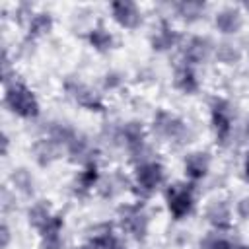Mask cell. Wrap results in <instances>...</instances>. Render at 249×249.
Listing matches in <instances>:
<instances>
[{"instance_id": "6da1fadb", "label": "cell", "mask_w": 249, "mask_h": 249, "mask_svg": "<svg viewBox=\"0 0 249 249\" xmlns=\"http://www.w3.org/2000/svg\"><path fill=\"white\" fill-rule=\"evenodd\" d=\"M148 130H150V136H154L156 140L165 142L167 146H173V148H183V146L191 144L195 138V130H193L191 123L167 107H158L152 113Z\"/></svg>"}, {"instance_id": "7a4b0ae2", "label": "cell", "mask_w": 249, "mask_h": 249, "mask_svg": "<svg viewBox=\"0 0 249 249\" xmlns=\"http://www.w3.org/2000/svg\"><path fill=\"white\" fill-rule=\"evenodd\" d=\"M130 177H132L130 195L136 200L148 202L156 193L165 189V185H167V167L163 165L161 160L150 158V160H144V161L132 165Z\"/></svg>"}, {"instance_id": "3957f363", "label": "cell", "mask_w": 249, "mask_h": 249, "mask_svg": "<svg viewBox=\"0 0 249 249\" xmlns=\"http://www.w3.org/2000/svg\"><path fill=\"white\" fill-rule=\"evenodd\" d=\"M150 224H152V218L144 200L132 198L117 206L115 226L123 233V237L134 243H144L150 235Z\"/></svg>"}, {"instance_id": "277c9868", "label": "cell", "mask_w": 249, "mask_h": 249, "mask_svg": "<svg viewBox=\"0 0 249 249\" xmlns=\"http://www.w3.org/2000/svg\"><path fill=\"white\" fill-rule=\"evenodd\" d=\"M2 103L8 113L14 117L33 123L41 117V101L33 88L27 86L19 76L8 84H4V93H2Z\"/></svg>"}, {"instance_id": "5b68a950", "label": "cell", "mask_w": 249, "mask_h": 249, "mask_svg": "<svg viewBox=\"0 0 249 249\" xmlns=\"http://www.w3.org/2000/svg\"><path fill=\"white\" fill-rule=\"evenodd\" d=\"M119 150L128 156L132 165L156 158L150 146V130L140 119H124L119 123Z\"/></svg>"}, {"instance_id": "8992f818", "label": "cell", "mask_w": 249, "mask_h": 249, "mask_svg": "<svg viewBox=\"0 0 249 249\" xmlns=\"http://www.w3.org/2000/svg\"><path fill=\"white\" fill-rule=\"evenodd\" d=\"M235 105L224 95L208 99V123L218 148H230L235 136Z\"/></svg>"}, {"instance_id": "52a82bcc", "label": "cell", "mask_w": 249, "mask_h": 249, "mask_svg": "<svg viewBox=\"0 0 249 249\" xmlns=\"http://www.w3.org/2000/svg\"><path fill=\"white\" fill-rule=\"evenodd\" d=\"M62 93L68 101H72L76 107H80L88 113H95V115H105L107 113L105 93L99 88H93L91 84H88L82 76H76V74L64 76Z\"/></svg>"}, {"instance_id": "ba28073f", "label": "cell", "mask_w": 249, "mask_h": 249, "mask_svg": "<svg viewBox=\"0 0 249 249\" xmlns=\"http://www.w3.org/2000/svg\"><path fill=\"white\" fill-rule=\"evenodd\" d=\"M163 202L171 220L183 222L191 218L196 210V185L187 179L167 183L163 189Z\"/></svg>"}, {"instance_id": "9c48e42d", "label": "cell", "mask_w": 249, "mask_h": 249, "mask_svg": "<svg viewBox=\"0 0 249 249\" xmlns=\"http://www.w3.org/2000/svg\"><path fill=\"white\" fill-rule=\"evenodd\" d=\"M185 41V33L177 27V23L167 16L160 14L148 33V45L156 54H169L179 51Z\"/></svg>"}, {"instance_id": "30bf717a", "label": "cell", "mask_w": 249, "mask_h": 249, "mask_svg": "<svg viewBox=\"0 0 249 249\" xmlns=\"http://www.w3.org/2000/svg\"><path fill=\"white\" fill-rule=\"evenodd\" d=\"M212 27L222 39L237 37L245 27V12L239 4H222L212 10Z\"/></svg>"}, {"instance_id": "8fae6325", "label": "cell", "mask_w": 249, "mask_h": 249, "mask_svg": "<svg viewBox=\"0 0 249 249\" xmlns=\"http://www.w3.org/2000/svg\"><path fill=\"white\" fill-rule=\"evenodd\" d=\"M76 249H128V245L113 222H97Z\"/></svg>"}, {"instance_id": "7c38bea8", "label": "cell", "mask_w": 249, "mask_h": 249, "mask_svg": "<svg viewBox=\"0 0 249 249\" xmlns=\"http://www.w3.org/2000/svg\"><path fill=\"white\" fill-rule=\"evenodd\" d=\"M214 47L216 43L206 35V33H189L185 35V41L181 45L179 53V62L191 64L195 68L206 64L214 56Z\"/></svg>"}, {"instance_id": "4fadbf2b", "label": "cell", "mask_w": 249, "mask_h": 249, "mask_svg": "<svg viewBox=\"0 0 249 249\" xmlns=\"http://www.w3.org/2000/svg\"><path fill=\"white\" fill-rule=\"evenodd\" d=\"M111 21L123 31H136L146 21V12L138 2L132 0H115L107 6Z\"/></svg>"}, {"instance_id": "5bb4252c", "label": "cell", "mask_w": 249, "mask_h": 249, "mask_svg": "<svg viewBox=\"0 0 249 249\" xmlns=\"http://www.w3.org/2000/svg\"><path fill=\"white\" fill-rule=\"evenodd\" d=\"M202 216H204V222L208 224V228L218 233H230L235 224L233 202H230L228 198H222V196L210 198L202 208Z\"/></svg>"}, {"instance_id": "9a60e30c", "label": "cell", "mask_w": 249, "mask_h": 249, "mask_svg": "<svg viewBox=\"0 0 249 249\" xmlns=\"http://www.w3.org/2000/svg\"><path fill=\"white\" fill-rule=\"evenodd\" d=\"M101 179H103V173H101V167H99L97 160L80 165L72 183H70L72 196L78 198V200H88L89 196H93L97 193V187H99Z\"/></svg>"}, {"instance_id": "2e32d148", "label": "cell", "mask_w": 249, "mask_h": 249, "mask_svg": "<svg viewBox=\"0 0 249 249\" xmlns=\"http://www.w3.org/2000/svg\"><path fill=\"white\" fill-rule=\"evenodd\" d=\"M167 16L173 21H179L183 25H196L200 23L210 12V4L200 2V0H179V2H169L165 4Z\"/></svg>"}, {"instance_id": "e0dca14e", "label": "cell", "mask_w": 249, "mask_h": 249, "mask_svg": "<svg viewBox=\"0 0 249 249\" xmlns=\"http://www.w3.org/2000/svg\"><path fill=\"white\" fill-rule=\"evenodd\" d=\"M97 154H99V144L89 134H86L82 130H78L76 136L64 148V158L78 167L88 161L97 160Z\"/></svg>"}, {"instance_id": "ac0fdd59", "label": "cell", "mask_w": 249, "mask_h": 249, "mask_svg": "<svg viewBox=\"0 0 249 249\" xmlns=\"http://www.w3.org/2000/svg\"><path fill=\"white\" fill-rule=\"evenodd\" d=\"M212 171V156L208 150H191L183 158V175L189 183L198 185L208 179Z\"/></svg>"}, {"instance_id": "d6986e66", "label": "cell", "mask_w": 249, "mask_h": 249, "mask_svg": "<svg viewBox=\"0 0 249 249\" xmlns=\"http://www.w3.org/2000/svg\"><path fill=\"white\" fill-rule=\"evenodd\" d=\"M171 86L181 95H187V97L196 95L202 88L198 68H195L191 64H185V62H177L173 66V72H171Z\"/></svg>"}, {"instance_id": "ffe728a7", "label": "cell", "mask_w": 249, "mask_h": 249, "mask_svg": "<svg viewBox=\"0 0 249 249\" xmlns=\"http://www.w3.org/2000/svg\"><path fill=\"white\" fill-rule=\"evenodd\" d=\"M84 39H86L88 47L93 53H97V54H109V53H113L117 49V43H119L115 31L109 25H105L103 21L91 23L86 29V33H84Z\"/></svg>"}, {"instance_id": "44dd1931", "label": "cell", "mask_w": 249, "mask_h": 249, "mask_svg": "<svg viewBox=\"0 0 249 249\" xmlns=\"http://www.w3.org/2000/svg\"><path fill=\"white\" fill-rule=\"evenodd\" d=\"M132 189V177L130 173H124L123 169H113L109 175H105L97 187V196L103 200H113L124 193H130Z\"/></svg>"}, {"instance_id": "7402d4cb", "label": "cell", "mask_w": 249, "mask_h": 249, "mask_svg": "<svg viewBox=\"0 0 249 249\" xmlns=\"http://www.w3.org/2000/svg\"><path fill=\"white\" fill-rule=\"evenodd\" d=\"M8 187L19 196V198H27L33 200L35 193H37V179L33 175V171L25 165H18L10 171L8 175Z\"/></svg>"}, {"instance_id": "603a6c76", "label": "cell", "mask_w": 249, "mask_h": 249, "mask_svg": "<svg viewBox=\"0 0 249 249\" xmlns=\"http://www.w3.org/2000/svg\"><path fill=\"white\" fill-rule=\"evenodd\" d=\"M54 23L56 21H54V14L53 12L37 8V12L31 16V19L23 27V31H25L23 37L33 41V43H37V41H41V39H45V37H49L53 33Z\"/></svg>"}, {"instance_id": "cb8c5ba5", "label": "cell", "mask_w": 249, "mask_h": 249, "mask_svg": "<svg viewBox=\"0 0 249 249\" xmlns=\"http://www.w3.org/2000/svg\"><path fill=\"white\" fill-rule=\"evenodd\" d=\"M31 158L39 167H51L60 158H64V152L60 146H56L51 138L39 134L31 144Z\"/></svg>"}, {"instance_id": "d4e9b609", "label": "cell", "mask_w": 249, "mask_h": 249, "mask_svg": "<svg viewBox=\"0 0 249 249\" xmlns=\"http://www.w3.org/2000/svg\"><path fill=\"white\" fill-rule=\"evenodd\" d=\"M245 58V51L243 47L233 41V39H220L214 47V56L212 60L220 66H226V68H233L237 66L241 60Z\"/></svg>"}, {"instance_id": "484cf974", "label": "cell", "mask_w": 249, "mask_h": 249, "mask_svg": "<svg viewBox=\"0 0 249 249\" xmlns=\"http://www.w3.org/2000/svg\"><path fill=\"white\" fill-rule=\"evenodd\" d=\"M53 214H54V208L45 198H33V200H29V204L25 208V220H27L29 228H33L35 231H39L49 222V218Z\"/></svg>"}, {"instance_id": "4316f807", "label": "cell", "mask_w": 249, "mask_h": 249, "mask_svg": "<svg viewBox=\"0 0 249 249\" xmlns=\"http://www.w3.org/2000/svg\"><path fill=\"white\" fill-rule=\"evenodd\" d=\"M124 86H126V74L123 70H119V68H107L99 76V89L105 95L119 93V91H123Z\"/></svg>"}, {"instance_id": "83f0119b", "label": "cell", "mask_w": 249, "mask_h": 249, "mask_svg": "<svg viewBox=\"0 0 249 249\" xmlns=\"http://www.w3.org/2000/svg\"><path fill=\"white\" fill-rule=\"evenodd\" d=\"M233 243L228 233H218V231H206L198 243H196V249H233Z\"/></svg>"}, {"instance_id": "f1b7e54d", "label": "cell", "mask_w": 249, "mask_h": 249, "mask_svg": "<svg viewBox=\"0 0 249 249\" xmlns=\"http://www.w3.org/2000/svg\"><path fill=\"white\" fill-rule=\"evenodd\" d=\"M35 12H37V8H35L31 2H18V4L12 6V19H14L18 25L25 27V23L31 19V16H33Z\"/></svg>"}, {"instance_id": "f546056e", "label": "cell", "mask_w": 249, "mask_h": 249, "mask_svg": "<svg viewBox=\"0 0 249 249\" xmlns=\"http://www.w3.org/2000/svg\"><path fill=\"white\" fill-rule=\"evenodd\" d=\"M37 249H64V233H41Z\"/></svg>"}, {"instance_id": "4dcf8cb0", "label": "cell", "mask_w": 249, "mask_h": 249, "mask_svg": "<svg viewBox=\"0 0 249 249\" xmlns=\"http://www.w3.org/2000/svg\"><path fill=\"white\" fill-rule=\"evenodd\" d=\"M233 216L239 222H249V195H241L233 202Z\"/></svg>"}, {"instance_id": "1f68e13d", "label": "cell", "mask_w": 249, "mask_h": 249, "mask_svg": "<svg viewBox=\"0 0 249 249\" xmlns=\"http://www.w3.org/2000/svg\"><path fill=\"white\" fill-rule=\"evenodd\" d=\"M10 243H12V228H10V222L4 218L2 228H0V247L2 249H8Z\"/></svg>"}, {"instance_id": "d6a6232c", "label": "cell", "mask_w": 249, "mask_h": 249, "mask_svg": "<svg viewBox=\"0 0 249 249\" xmlns=\"http://www.w3.org/2000/svg\"><path fill=\"white\" fill-rule=\"evenodd\" d=\"M241 175H243V179L249 183V148L243 152V156H241Z\"/></svg>"}, {"instance_id": "836d02e7", "label": "cell", "mask_w": 249, "mask_h": 249, "mask_svg": "<svg viewBox=\"0 0 249 249\" xmlns=\"http://www.w3.org/2000/svg\"><path fill=\"white\" fill-rule=\"evenodd\" d=\"M8 154H10V134L4 130L2 132V156L8 158Z\"/></svg>"}, {"instance_id": "e575fe53", "label": "cell", "mask_w": 249, "mask_h": 249, "mask_svg": "<svg viewBox=\"0 0 249 249\" xmlns=\"http://www.w3.org/2000/svg\"><path fill=\"white\" fill-rule=\"evenodd\" d=\"M233 249H249V243H241V241H235V243H233Z\"/></svg>"}, {"instance_id": "d590c367", "label": "cell", "mask_w": 249, "mask_h": 249, "mask_svg": "<svg viewBox=\"0 0 249 249\" xmlns=\"http://www.w3.org/2000/svg\"><path fill=\"white\" fill-rule=\"evenodd\" d=\"M243 134H245V138H247V142H249V117H247V121H245V124H243Z\"/></svg>"}, {"instance_id": "8d00e7d4", "label": "cell", "mask_w": 249, "mask_h": 249, "mask_svg": "<svg viewBox=\"0 0 249 249\" xmlns=\"http://www.w3.org/2000/svg\"><path fill=\"white\" fill-rule=\"evenodd\" d=\"M241 6V10L245 12V16H249V2H243V4H239Z\"/></svg>"}, {"instance_id": "74e56055", "label": "cell", "mask_w": 249, "mask_h": 249, "mask_svg": "<svg viewBox=\"0 0 249 249\" xmlns=\"http://www.w3.org/2000/svg\"><path fill=\"white\" fill-rule=\"evenodd\" d=\"M247 58H249V53H247Z\"/></svg>"}]
</instances>
